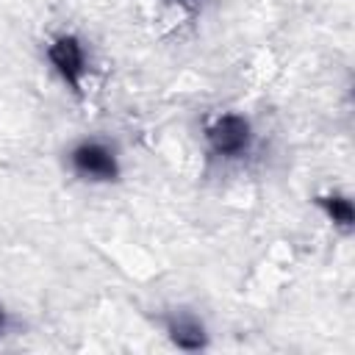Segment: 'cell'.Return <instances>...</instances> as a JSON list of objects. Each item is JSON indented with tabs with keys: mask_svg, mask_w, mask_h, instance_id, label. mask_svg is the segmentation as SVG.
<instances>
[{
	"mask_svg": "<svg viewBox=\"0 0 355 355\" xmlns=\"http://www.w3.org/2000/svg\"><path fill=\"white\" fill-rule=\"evenodd\" d=\"M3 327H6V311L0 308V330H3Z\"/></svg>",
	"mask_w": 355,
	"mask_h": 355,
	"instance_id": "cell-6",
	"label": "cell"
},
{
	"mask_svg": "<svg viewBox=\"0 0 355 355\" xmlns=\"http://www.w3.org/2000/svg\"><path fill=\"white\" fill-rule=\"evenodd\" d=\"M69 166L75 175L97 183H108L119 178V161L116 153L103 141H80L69 153Z\"/></svg>",
	"mask_w": 355,
	"mask_h": 355,
	"instance_id": "cell-2",
	"label": "cell"
},
{
	"mask_svg": "<svg viewBox=\"0 0 355 355\" xmlns=\"http://www.w3.org/2000/svg\"><path fill=\"white\" fill-rule=\"evenodd\" d=\"M166 333L175 347L180 349H202L205 347V327L191 313H172L166 319Z\"/></svg>",
	"mask_w": 355,
	"mask_h": 355,
	"instance_id": "cell-4",
	"label": "cell"
},
{
	"mask_svg": "<svg viewBox=\"0 0 355 355\" xmlns=\"http://www.w3.org/2000/svg\"><path fill=\"white\" fill-rule=\"evenodd\" d=\"M205 141L214 155L239 158V155H247L252 147V128L241 114H219L205 128Z\"/></svg>",
	"mask_w": 355,
	"mask_h": 355,
	"instance_id": "cell-1",
	"label": "cell"
},
{
	"mask_svg": "<svg viewBox=\"0 0 355 355\" xmlns=\"http://www.w3.org/2000/svg\"><path fill=\"white\" fill-rule=\"evenodd\" d=\"M316 205L324 211V216H327L336 227L352 230L355 211H352V202H349L344 194H322V197H316Z\"/></svg>",
	"mask_w": 355,
	"mask_h": 355,
	"instance_id": "cell-5",
	"label": "cell"
},
{
	"mask_svg": "<svg viewBox=\"0 0 355 355\" xmlns=\"http://www.w3.org/2000/svg\"><path fill=\"white\" fill-rule=\"evenodd\" d=\"M47 61L55 69V75L75 92H80L83 75H86V50L78 36L61 33L47 44Z\"/></svg>",
	"mask_w": 355,
	"mask_h": 355,
	"instance_id": "cell-3",
	"label": "cell"
}]
</instances>
